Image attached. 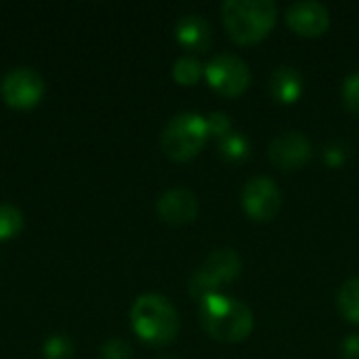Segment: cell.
Returning <instances> with one entry per match:
<instances>
[{
	"label": "cell",
	"mask_w": 359,
	"mask_h": 359,
	"mask_svg": "<svg viewBox=\"0 0 359 359\" xmlns=\"http://www.w3.org/2000/svg\"><path fill=\"white\" fill-rule=\"evenodd\" d=\"M200 324L221 343H240L250 337L255 328V316L250 307L233 297L215 292L200 301Z\"/></svg>",
	"instance_id": "cell-1"
},
{
	"label": "cell",
	"mask_w": 359,
	"mask_h": 359,
	"mask_svg": "<svg viewBox=\"0 0 359 359\" xmlns=\"http://www.w3.org/2000/svg\"><path fill=\"white\" fill-rule=\"evenodd\" d=\"M130 326L141 341L162 347L177 339L181 322L177 309L166 297L147 292L135 299L130 307Z\"/></svg>",
	"instance_id": "cell-2"
},
{
	"label": "cell",
	"mask_w": 359,
	"mask_h": 359,
	"mask_svg": "<svg viewBox=\"0 0 359 359\" xmlns=\"http://www.w3.org/2000/svg\"><path fill=\"white\" fill-rule=\"evenodd\" d=\"M221 17L229 36L240 44L263 40L278 19V6L271 0H225Z\"/></svg>",
	"instance_id": "cell-3"
},
{
	"label": "cell",
	"mask_w": 359,
	"mask_h": 359,
	"mask_svg": "<svg viewBox=\"0 0 359 359\" xmlns=\"http://www.w3.org/2000/svg\"><path fill=\"white\" fill-rule=\"evenodd\" d=\"M208 137L210 135H208L206 116L198 111H183L166 122L160 135V145L170 160L185 162L200 154Z\"/></svg>",
	"instance_id": "cell-4"
},
{
	"label": "cell",
	"mask_w": 359,
	"mask_h": 359,
	"mask_svg": "<svg viewBox=\"0 0 359 359\" xmlns=\"http://www.w3.org/2000/svg\"><path fill=\"white\" fill-rule=\"evenodd\" d=\"M242 273V259L233 248H219L215 250L191 276L189 280V294L198 301L206 299L208 294L219 292L223 284L233 282Z\"/></svg>",
	"instance_id": "cell-5"
},
{
	"label": "cell",
	"mask_w": 359,
	"mask_h": 359,
	"mask_svg": "<svg viewBox=\"0 0 359 359\" xmlns=\"http://www.w3.org/2000/svg\"><path fill=\"white\" fill-rule=\"evenodd\" d=\"M204 76L208 84L225 95V97H238L250 86V67L248 63L233 55V53H219L204 65Z\"/></svg>",
	"instance_id": "cell-6"
},
{
	"label": "cell",
	"mask_w": 359,
	"mask_h": 359,
	"mask_svg": "<svg viewBox=\"0 0 359 359\" xmlns=\"http://www.w3.org/2000/svg\"><path fill=\"white\" fill-rule=\"evenodd\" d=\"M0 95L13 109H32L44 95V80L32 67H15L2 78Z\"/></svg>",
	"instance_id": "cell-7"
},
{
	"label": "cell",
	"mask_w": 359,
	"mask_h": 359,
	"mask_svg": "<svg viewBox=\"0 0 359 359\" xmlns=\"http://www.w3.org/2000/svg\"><path fill=\"white\" fill-rule=\"evenodd\" d=\"M242 208L255 221H271L282 208V191L271 177L257 175L242 189Z\"/></svg>",
	"instance_id": "cell-8"
},
{
	"label": "cell",
	"mask_w": 359,
	"mask_h": 359,
	"mask_svg": "<svg viewBox=\"0 0 359 359\" xmlns=\"http://www.w3.org/2000/svg\"><path fill=\"white\" fill-rule=\"evenodd\" d=\"M313 154L309 137L301 130H284L269 143V160L282 170L303 168Z\"/></svg>",
	"instance_id": "cell-9"
},
{
	"label": "cell",
	"mask_w": 359,
	"mask_h": 359,
	"mask_svg": "<svg viewBox=\"0 0 359 359\" xmlns=\"http://www.w3.org/2000/svg\"><path fill=\"white\" fill-rule=\"evenodd\" d=\"M286 23L301 36H322L330 25V11L318 0H299L286 8Z\"/></svg>",
	"instance_id": "cell-10"
},
{
	"label": "cell",
	"mask_w": 359,
	"mask_h": 359,
	"mask_svg": "<svg viewBox=\"0 0 359 359\" xmlns=\"http://www.w3.org/2000/svg\"><path fill=\"white\" fill-rule=\"evenodd\" d=\"M198 198L187 187H170L166 189L156 204L160 219L168 225H187L198 217Z\"/></svg>",
	"instance_id": "cell-11"
},
{
	"label": "cell",
	"mask_w": 359,
	"mask_h": 359,
	"mask_svg": "<svg viewBox=\"0 0 359 359\" xmlns=\"http://www.w3.org/2000/svg\"><path fill=\"white\" fill-rule=\"evenodd\" d=\"M175 36H177L179 44L185 46L187 50L202 53L212 42V27L204 15L187 13V15L179 17L177 25H175Z\"/></svg>",
	"instance_id": "cell-12"
},
{
	"label": "cell",
	"mask_w": 359,
	"mask_h": 359,
	"mask_svg": "<svg viewBox=\"0 0 359 359\" xmlns=\"http://www.w3.org/2000/svg\"><path fill=\"white\" fill-rule=\"evenodd\" d=\"M303 88H305L303 76L294 65H280L273 69L269 80V90L276 101L284 105H292L301 99Z\"/></svg>",
	"instance_id": "cell-13"
},
{
	"label": "cell",
	"mask_w": 359,
	"mask_h": 359,
	"mask_svg": "<svg viewBox=\"0 0 359 359\" xmlns=\"http://www.w3.org/2000/svg\"><path fill=\"white\" fill-rule=\"evenodd\" d=\"M219 156L229 162V164H238V162H246L250 158V141L244 133H229L227 137L219 139Z\"/></svg>",
	"instance_id": "cell-14"
},
{
	"label": "cell",
	"mask_w": 359,
	"mask_h": 359,
	"mask_svg": "<svg viewBox=\"0 0 359 359\" xmlns=\"http://www.w3.org/2000/svg\"><path fill=\"white\" fill-rule=\"evenodd\" d=\"M337 307L345 320L359 324V278L347 280L337 294Z\"/></svg>",
	"instance_id": "cell-15"
},
{
	"label": "cell",
	"mask_w": 359,
	"mask_h": 359,
	"mask_svg": "<svg viewBox=\"0 0 359 359\" xmlns=\"http://www.w3.org/2000/svg\"><path fill=\"white\" fill-rule=\"evenodd\" d=\"M204 76V65L194 55H181L172 65V78L183 86H194Z\"/></svg>",
	"instance_id": "cell-16"
},
{
	"label": "cell",
	"mask_w": 359,
	"mask_h": 359,
	"mask_svg": "<svg viewBox=\"0 0 359 359\" xmlns=\"http://www.w3.org/2000/svg\"><path fill=\"white\" fill-rule=\"evenodd\" d=\"M23 229V212L13 204H0V242L13 240Z\"/></svg>",
	"instance_id": "cell-17"
},
{
	"label": "cell",
	"mask_w": 359,
	"mask_h": 359,
	"mask_svg": "<svg viewBox=\"0 0 359 359\" xmlns=\"http://www.w3.org/2000/svg\"><path fill=\"white\" fill-rule=\"evenodd\" d=\"M44 359H74V343L65 334H53L42 345Z\"/></svg>",
	"instance_id": "cell-18"
},
{
	"label": "cell",
	"mask_w": 359,
	"mask_h": 359,
	"mask_svg": "<svg viewBox=\"0 0 359 359\" xmlns=\"http://www.w3.org/2000/svg\"><path fill=\"white\" fill-rule=\"evenodd\" d=\"M341 97H343V103L349 111L359 114V69L351 72L345 80H343V86H341Z\"/></svg>",
	"instance_id": "cell-19"
},
{
	"label": "cell",
	"mask_w": 359,
	"mask_h": 359,
	"mask_svg": "<svg viewBox=\"0 0 359 359\" xmlns=\"http://www.w3.org/2000/svg\"><path fill=\"white\" fill-rule=\"evenodd\" d=\"M206 124H208V135L215 137L217 141L227 137L229 133H233V122H231L229 114H225V111H210L206 116Z\"/></svg>",
	"instance_id": "cell-20"
},
{
	"label": "cell",
	"mask_w": 359,
	"mask_h": 359,
	"mask_svg": "<svg viewBox=\"0 0 359 359\" xmlns=\"http://www.w3.org/2000/svg\"><path fill=\"white\" fill-rule=\"evenodd\" d=\"M101 359H133V347L122 339H109L101 347Z\"/></svg>",
	"instance_id": "cell-21"
},
{
	"label": "cell",
	"mask_w": 359,
	"mask_h": 359,
	"mask_svg": "<svg viewBox=\"0 0 359 359\" xmlns=\"http://www.w3.org/2000/svg\"><path fill=\"white\" fill-rule=\"evenodd\" d=\"M345 160H347V147L341 141H332L324 147V162L328 166L337 168V166L345 164Z\"/></svg>",
	"instance_id": "cell-22"
},
{
	"label": "cell",
	"mask_w": 359,
	"mask_h": 359,
	"mask_svg": "<svg viewBox=\"0 0 359 359\" xmlns=\"http://www.w3.org/2000/svg\"><path fill=\"white\" fill-rule=\"evenodd\" d=\"M341 359H359V334H349L341 343Z\"/></svg>",
	"instance_id": "cell-23"
},
{
	"label": "cell",
	"mask_w": 359,
	"mask_h": 359,
	"mask_svg": "<svg viewBox=\"0 0 359 359\" xmlns=\"http://www.w3.org/2000/svg\"><path fill=\"white\" fill-rule=\"evenodd\" d=\"M158 359H175V358H158Z\"/></svg>",
	"instance_id": "cell-24"
}]
</instances>
